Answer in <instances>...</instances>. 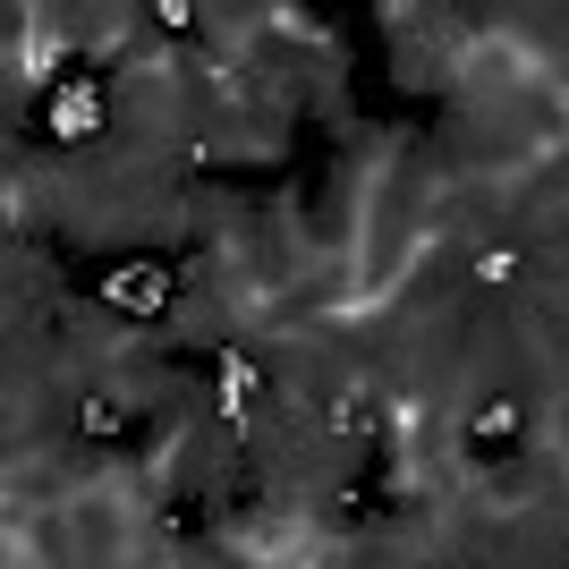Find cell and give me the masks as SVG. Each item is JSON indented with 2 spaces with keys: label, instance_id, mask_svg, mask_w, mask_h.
<instances>
[{
  "label": "cell",
  "instance_id": "cell-1",
  "mask_svg": "<svg viewBox=\"0 0 569 569\" xmlns=\"http://www.w3.org/2000/svg\"><path fill=\"white\" fill-rule=\"evenodd\" d=\"M510 434H518V400H493L476 416V443H510Z\"/></svg>",
  "mask_w": 569,
  "mask_h": 569
}]
</instances>
